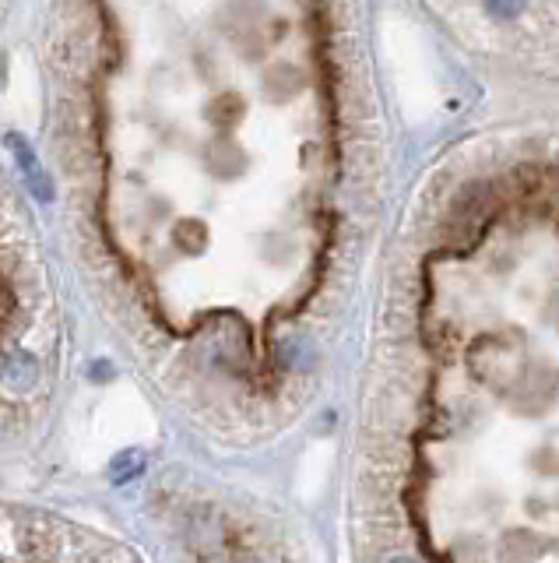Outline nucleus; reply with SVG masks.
<instances>
[{
	"mask_svg": "<svg viewBox=\"0 0 559 563\" xmlns=\"http://www.w3.org/2000/svg\"><path fill=\"white\" fill-rule=\"evenodd\" d=\"M8 148H11V155H15L18 169H22L25 183L32 187V194H36L39 201H50L53 198V183H50V176H46V169L39 166L36 148H32L22 134H8Z\"/></svg>",
	"mask_w": 559,
	"mask_h": 563,
	"instance_id": "obj_1",
	"label": "nucleus"
},
{
	"mask_svg": "<svg viewBox=\"0 0 559 563\" xmlns=\"http://www.w3.org/2000/svg\"><path fill=\"white\" fill-rule=\"evenodd\" d=\"M0 381L15 395H25V391H32L39 384V363L32 356H25V352H15V356H8L4 370H0Z\"/></svg>",
	"mask_w": 559,
	"mask_h": 563,
	"instance_id": "obj_2",
	"label": "nucleus"
}]
</instances>
